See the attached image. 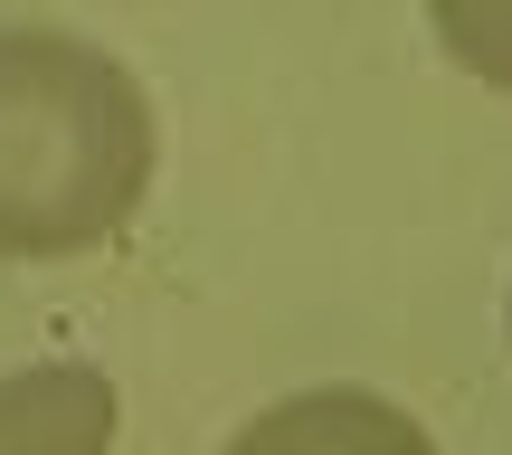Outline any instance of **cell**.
I'll return each mask as SVG.
<instances>
[{
  "instance_id": "1",
  "label": "cell",
  "mask_w": 512,
  "mask_h": 455,
  "mask_svg": "<svg viewBox=\"0 0 512 455\" xmlns=\"http://www.w3.org/2000/svg\"><path fill=\"white\" fill-rule=\"evenodd\" d=\"M162 114L143 76L76 29H0V266L114 247L152 200Z\"/></svg>"
},
{
  "instance_id": "2",
  "label": "cell",
  "mask_w": 512,
  "mask_h": 455,
  "mask_svg": "<svg viewBox=\"0 0 512 455\" xmlns=\"http://www.w3.org/2000/svg\"><path fill=\"white\" fill-rule=\"evenodd\" d=\"M219 455H437V437L380 389L323 380V389H294V399H266Z\"/></svg>"
},
{
  "instance_id": "3",
  "label": "cell",
  "mask_w": 512,
  "mask_h": 455,
  "mask_svg": "<svg viewBox=\"0 0 512 455\" xmlns=\"http://www.w3.org/2000/svg\"><path fill=\"white\" fill-rule=\"evenodd\" d=\"M124 389L95 361H29L0 370V455H114Z\"/></svg>"
},
{
  "instance_id": "4",
  "label": "cell",
  "mask_w": 512,
  "mask_h": 455,
  "mask_svg": "<svg viewBox=\"0 0 512 455\" xmlns=\"http://www.w3.org/2000/svg\"><path fill=\"white\" fill-rule=\"evenodd\" d=\"M427 29L475 86L512 95V0H427Z\"/></svg>"
},
{
  "instance_id": "5",
  "label": "cell",
  "mask_w": 512,
  "mask_h": 455,
  "mask_svg": "<svg viewBox=\"0 0 512 455\" xmlns=\"http://www.w3.org/2000/svg\"><path fill=\"white\" fill-rule=\"evenodd\" d=\"M503 332H512V304H503Z\"/></svg>"
}]
</instances>
